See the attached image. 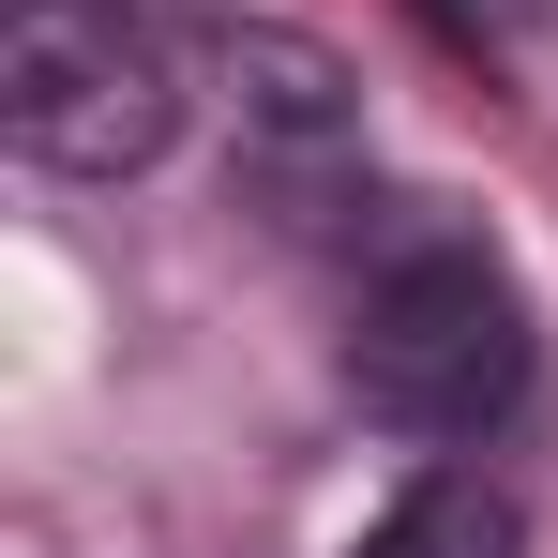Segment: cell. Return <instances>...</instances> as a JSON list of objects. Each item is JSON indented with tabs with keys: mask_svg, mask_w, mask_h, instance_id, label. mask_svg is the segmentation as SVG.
Instances as JSON below:
<instances>
[{
	"mask_svg": "<svg viewBox=\"0 0 558 558\" xmlns=\"http://www.w3.org/2000/svg\"><path fill=\"white\" fill-rule=\"evenodd\" d=\"M438 31H468V46H513V31H544L558 0H423Z\"/></svg>",
	"mask_w": 558,
	"mask_h": 558,
	"instance_id": "5",
	"label": "cell"
},
{
	"mask_svg": "<svg viewBox=\"0 0 558 558\" xmlns=\"http://www.w3.org/2000/svg\"><path fill=\"white\" fill-rule=\"evenodd\" d=\"M348 558H529V513H513L483 468H423V483H408Z\"/></svg>",
	"mask_w": 558,
	"mask_h": 558,
	"instance_id": "4",
	"label": "cell"
},
{
	"mask_svg": "<svg viewBox=\"0 0 558 558\" xmlns=\"http://www.w3.org/2000/svg\"><path fill=\"white\" fill-rule=\"evenodd\" d=\"M0 136L46 182H136L182 136V46L151 0H15L0 15Z\"/></svg>",
	"mask_w": 558,
	"mask_h": 558,
	"instance_id": "2",
	"label": "cell"
},
{
	"mask_svg": "<svg viewBox=\"0 0 558 558\" xmlns=\"http://www.w3.org/2000/svg\"><path fill=\"white\" fill-rule=\"evenodd\" d=\"M227 106H242V151H257V167H348V151H363L348 61H332L317 31H272V15L227 31Z\"/></svg>",
	"mask_w": 558,
	"mask_h": 558,
	"instance_id": "3",
	"label": "cell"
},
{
	"mask_svg": "<svg viewBox=\"0 0 558 558\" xmlns=\"http://www.w3.org/2000/svg\"><path fill=\"white\" fill-rule=\"evenodd\" d=\"M348 392L392 438H483V423H513V392H529V302H513V272L468 227H423L408 257H377V287L348 302Z\"/></svg>",
	"mask_w": 558,
	"mask_h": 558,
	"instance_id": "1",
	"label": "cell"
}]
</instances>
